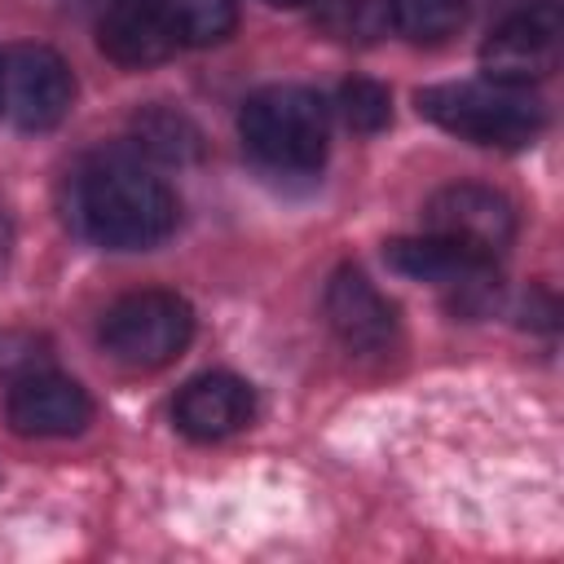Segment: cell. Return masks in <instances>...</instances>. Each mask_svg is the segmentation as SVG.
I'll return each mask as SVG.
<instances>
[{"label": "cell", "instance_id": "obj_6", "mask_svg": "<svg viewBox=\"0 0 564 564\" xmlns=\"http://www.w3.org/2000/svg\"><path fill=\"white\" fill-rule=\"evenodd\" d=\"M555 62H560V13L551 4L507 18L480 48L485 75L502 84H520V88L546 79Z\"/></svg>", "mask_w": 564, "mask_h": 564}, {"label": "cell", "instance_id": "obj_8", "mask_svg": "<svg viewBox=\"0 0 564 564\" xmlns=\"http://www.w3.org/2000/svg\"><path fill=\"white\" fill-rule=\"evenodd\" d=\"M322 308H326V322L339 335V344L352 348V352H383L392 344V335H397L392 304L352 264H344V269L330 273L326 295H322Z\"/></svg>", "mask_w": 564, "mask_h": 564}, {"label": "cell", "instance_id": "obj_18", "mask_svg": "<svg viewBox=\"0 0 564 564\" xmlns=\"http://www.w3.org/2000/svg\"><path fill=\"white\" fill-rule=\"evenodd\" d=\"M264 4H278V9H300V4H317V0H264Z\"/></svg>", "mask_w": 564, "mask_h": 564}, {"label": "cell", "instance_id": "obj_7", "mask_svg": "<svg viewBox=\"0 0 564 564\" xmlns=\"http://www.w3.org/2000/svg\"><path fill=\"white\" fill-rule=\"evenodd\" d=\"M427 234L454 238L471 251L498 256L516 234V207L489 185H445L423 207Z\"/></svg>", "mask_w": 564, "mask_h": 564}, {"label": "cell", "instance_id": "obj_12", "mask_svg": "<svg viewBox=\"0 0 564 564\" xmlns=\"http://www.w3.org/2000/svg\"><path fill=\"white\" fill-rule=\"evenodd\" d=\"M97 44L119 66H154L176 53V40L150 0H115L97 26Z\"/></svg>", "mask_w": 564, "mask_h": 564}, {"label": "cell", "instance_id": "obj_13", "mask_svg": "<svg viewBox=\"0 0 564 564\" xmlns=\"http://www.w3.org/2000/svg\"><path fill=\"white\" fill-rule=\"evenodd\" d=\"M154 13L163 18L167 35L189 48H203V44H220L234 26H238V9L234 0H150Z\"/></svg>", "mask_w": 564, "mask_h": 564}, {"label": "cell", "instance_id": "obj_9", "mask_svg": "<svg viewBox=\"0 0 564 564\" xmlns=\"http://www.w3.org/2000/svg\"><path fill=\"white\" fill-rule=\"evenodd\" d=\"M4 414L18 436H75L93 419V401L66 375H26L9 388Z\"/></svg>", "mask_w": 564, "mask_h": 564}, {"label": "cell", "instance_id": "obj_5", "mask_svg": "<svg viewBox=\"0 0 564 564\" xmlns=\"http://www.w3.org/2000/svg\"><path fill=\"white\" fill-rule=\"evenodd\" d=\"M70 66L44 44H9L0 53V119L22 132H48L70 115Z\"/></svg>", "mask_w": 564, "mask_h": 564}, {"label": "cell", "instance_id": "obj_4", "mask_svg": "<svg viewBox=\"0 0 564 564\" xmlns=\"http://www.w3.org/2000/svg\"><path fill=\"white\" fill-rule=\"evenodd\" d=\"M194 335V308L176 291H132L101 317V344L132 370H159L185 352Z\"/></svg>", "mask_w": 564, "mask_h": 564}, {"label": "cell", "instance_id": "obj_17", "mask_svg": "<svg viewBox=\"0 0 564 564\" xmlns=\"http://www.w3.org/2000/svg\"><path fill=\"white\" fill-rule=\"evenodd\" d=\"M9 242H13V229H9V220L0 216V264H4V256H9Z\"/></svg>", "mask_w": 564, "mask_h": 564}, {"label": "cell", "instance_id": "obj_1", "mask_svg": "<svg viewBox=\"0 0 564 564\" xmlns=\"http://www.w3.org/2000/svg\"><path fill=\"white\" fill-rule=\"evenodd\" d=\"M70 216L110 251H145L176 229V194L137 159L101 154L75 172Z\"/></svg>", "mask_w": 564, "mask_h": 564}, {"label": "cell", "instance_id": "obj_2", "mask_svg": "<svg viewBox=\"0 0 564 564\" xmlns=\"http://www.w3.org/2000/svg\"><path fill=\"white\" fill-rule=\"evenodd\" d=\"M238 132L247 150L278 172H313L326 159L330 106L300 84H269L242 101Z\"/></svg>", "mask_w": 564, "mask_h": 564}, {"label": "cell", "instance_id": "obj_11", "mask_svg": "<svg viewBox=\"0 0 564 564\" xmlns=\"http://www.w3.org/2000/svg\"><path fill=\"white\" fill-rule=\"evenodd\" d=\"M388 269L414 278V282H436V286H480L494 273V256L471 251L454 238L423 234V238H392L383 247Z\"/></svg>", "mask_w": 564, "mask_h": 564}, {"label": "cell", "instance_id": "obj_14", "mask_svg": "<svg viewBox=\"0 0 564 564\" xmlns=\"http://www.w3.org/2000/svg\"><path fill=\"white\" fill-rule=\"evenodd\" d=\"M383 13L401 35L441 44L467 22V0H383Z\"/></svg>", "mask_w": 564, "mask_h": 564}, {"label": "cell", "instance_id": "obj_16", "mask_svg": "<svg viewBox=\"0 0 564 564\" xmlns=\"http://www.w3.org/2000/svg\"><path fill=\"white\" fill-rule=\"evenodd\" d=\"M339 115L352 132H379L392 119V97L375 79H348L339 88Z\"/></svg>", "mask_w": 564, "mask_h": 564}, {"label": "cell", "instance_id": "obj_15", "mask_svg": "<svg viewBox=\"0 0 564 564\" xmlns=\"http://www.w3.org/2000/svg\"><path fill=\"white\" fill-rule=\"evenodd\" d=\"M137 145H145L150 154L167 159V163H181V159H194L198 154V132L185 115H172V110H145L137 119Z\"/></svg>", "mask_w": 564, "mask_h": 564}, {"label": "cell", "instance_id": "obj_3", "mask_svg": "<svg viewBox=\"0 0 564 564\" xmlns=\"http://www.w3.org/2000/svg\"><path fill=\"white\" fill-rule=\"evenodd\" d=\"M419 115L476 145H524L546 123L542 101L529 88L502 79L432 84L419 93Z\"/></svg>", "mask_w": 564, "mask_h": 564}, {"label": "cell", "instance_id": "obj_10", "mask_svg": "<svg viewBox=\"0 0 564 564\" xmlns=\"http://www.w3.org/2000/svg\"><path fill=\"white\" fill-rule=\"evenodd\" d=\"M172 419L194 441H220L256 419V397L238 375H198L176 392Z\"/></svg>", "mask_w": 564, "mask_h": 564}]
</instances>
